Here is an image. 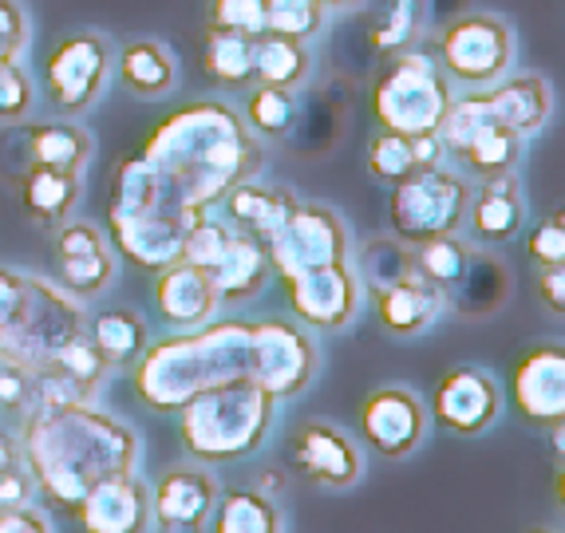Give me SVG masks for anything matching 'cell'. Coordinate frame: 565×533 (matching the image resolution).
<instances>
[{"label":"cell","mask_w":565,"mask_h":533,"mask_svg":"<svg viewBox=\"0 0 565 533\" xmlns=\"http://www.w3.org/2000/svg\"><path fill=\"white\" fill-rule=\"evenodd\" d=\"M84 174L76 170H60V167H24L9 178L12 186H17V198H20V210L29 217L32 225H52L67 222L72 210H76L79 194H84Z\"/></svg>","instance_id":"cell-22"},{"label":"cell","mask_w":565,"mask_h":533,"mask_svg":"<svg viewBox=\"0 0 565 533\" xmlns=\"http://www.w3.org/2000/svg\"><path fill=\"white\" fill-rule=\"evenodd\" d=\"M24 462V455H20V439L12 435V430H0V475L12 467H20Z\"/></svg>","instance_id":"cell-50"},{"label":"cell","mask_w":565,"mask_h":533,"mask_svg":"<svg viewBox=\"0 0 565 533\" xmlns=\"http://www.w3.org/2000/svg\"><path fill=\"white\" fill-rule=\"evenodd\" d=\"M154 305H159V317L174 328H199L206 324L217 312V289L214 277L202 273L199 265L190 262H170L159 269V281H154Z\"/></svg>","instance_id":"cell-21"},{"label":"cell","mask_w":565,"mask_h":533,"mask_svg":"<svg viewBox=\"0 0 565 533\" xmlns=\"http://www.w3.org/2000/svg\"><path fill=\"white\" fill-rule=\"evenodd\" d=\"M467 198H471V186L459 174L444 170V162L415 170L392 186V202H387L392 234L404 245L431 242L439 234H459L462 217H467Z\"/></svg>","instance_id":"cell-7"},{"label":"cell","mask_w":565,"mask_h":533,"mask_svg":"<svg viewBox=\"0 0 565 533\" xmlns=\"http://www.w3.org/2000/svg\"><path fill=\"white\" fill-rule=\"evenodd\" d=\"M32 407V372L0 360V412H29Z\"/></svg>","instance_id":"cell-45"},{"label":"cell","mask_w":565,"mask_h":533,"mask_svg":"<svg viewBox=\"0 0 565 533\" xmlns=\"http://www.w3.org/2000/svg\"><path fill=\"white\" fill-rule=\"evenodd\" d=\"M115 67V47L99 32L60 40L44 64V92L60 115H84L99 104Z\"/></svg>","instance_id":"cell-9"},{"label":"cell","mask_w":565,"mask_h":533,"mask_svg":"<svg viewBox=\"0 0 565 533\" xmlns=\"http://www.w3.org/2000/svg\"><path fill=\"white\" fill-rule=\"evenodd\" d=\"M324 20H329V12L321 0H265V32L312 40L324 29Z\"/></svg>","instance_id":"cell-40"},{"label":"cell","mask_w":565,"mask_h":533,"mask_svg":"<svg viewBox=\"0 0 565 533\" xmlns=\"http://www.w3.org/2000/svg\"><path fill=\"white\" fill-rule=\"evenodd\" d=\"M36 107V84L17 60H0V122H24Z\"/></svg>","instance_id":"cell-43"},{"label":"cell","mask_w":565,"mask_h":533,"mask_svg":"<svg viewBox=\"0 0 565 533\" xmlns=\"http://www.w3.org/2000/svg\"><path fill=\"white\" fill-rule=\"evenodd\" d=\"M72 514L87 533H142L151 530V490L135 478V470L104 478L79 498Z\"/></svg>","instance_id":"cell-17"},{"label":"cell","mask_w":565,"mask_h":533,"mask_svg":"<svg viewBox=\"0 0 565 533\" xmlns=\"http://www.w3.org/2000/svg\"><path fill=\"white\" fill-rule=\"evenodd\" d=\"M214 502L217 482L206 467H170L151 490V518L159 522V530L170 533L206 530Z\"/></svg>","instance_id":"cell-20"},{"label":"cell","mask_w":565,"mask_h":533,"mask_svg":"<svg viewBox=\"0 0 565 533\" xmlns=\"http://www.w3.org/2000/svg\"><path fill=\"white\" fill-rule=\"evenodd\" d=\"M20 455L47 502L76 510V502L104 478L131 475L139 439L115 415L87 403H32Z\"/></svg>","instance_id":"cell-1"},{"label":"cell","mask_w":565,"mask_h":533,"mask_svg":"<svg viewBox=\"0 0 565 533\" xmlns=\"http://www.w3.org/2000/svg\"><path fill=\"white\" fill-rule=\"evenodd\" d=\"M431 412L407 387H376L360 403V439L376 450L380 459H407L427 435Z\"/></svg>","instance_id":"cell-12"},{"label":"cell","mask_w":565,"mask_h":533,"mask_svg":"<svg viewBox=\"0 0 565 533\" xmlns=\"http://www.w3.org/2000/svg\"><path fill=\"white\" fill-rule=\"evenodd\" d=\"M179 64L159 40H131L119 47V79L139 99H159L174 87Z\"/></svg>","instance_id":"cell-32"},{"label":"cell","mask_w":565,"mask_h":533,"mask_svg":"<svg viewBox=\"0 0 565 533\" xmlns=\"http://www.w3.org/2000/svg\"><path fill=\"white\" fill-rule=\"evenodd\" d=\"M292 206H297V198L285 194V190L265 186V182H254V178H242V182L230 186L222 217H226L234 230H242V234L257 237V242L265 245Z\"/></svg>","instance_id":"cell-28"},{"label":"cell","mask_w":565,"mask_h":533,"mask_svg":"<svg viewBox=\"0 0 565 533\" xmlns=\"http://www.w3.org/2000/svg\"><path fill=\"white\" fill-rule=\"evenodd\" d=\"M29 44V20L17 0H0V60H17Z\"/></svg>","instance_id":"cell-46"},{"label":"cell","mask_w":565,"mask_h":533,"mask_svg":"<svg viewBox=\"0 0 565 533\" xmlns=\"http://www.w3.org/2000/svg\"><path fill=\"white\" fill-rule=\"evenodd\" d=\"M324 12H340V9H356V4H364V0H321Z\"/></svg>","instance_id":"cell-52"},{"label":"cell","mask_w":565,"mask_h":533,"mask_svg":"<svg viewBox=\"0 0 565 533\" xmlns=\"http://www.w3.org/2000/svg\"><path fill=\"white\" fill-rule=\"evenodd\" d=\"M56 265L76 300H95L115 281V257L107 249L104 230L92 222H60Z\"/></svg>","instance_id":"cell-19"},{"label":"cell","mask_w":565,"mask_h":533,"mask_svg":"<svg viewBox=\"0 0 565 533\" xmlns=\"http://www.w3.org/2000/svg\"><path fill=\"white\" fill-rule=\"evenodd\" d=\"M87 340L107 367H131L147 352V320L131 309H107L92 320Z\"/></svg>","instance_id":"cell-34"},{"label":"cell","mask_w":565,"mask_h":533,"mask_svg":"<svg viewBox=\"0 0 565 533\" xmlns=\"http://www.w3.org/2000/svg\"><path fill=\"white\" fill-rule=\"evenodd\" d=\"M522 217H526V198H522L519 178L499 174L482 178V186L467 198V217L462 222H471V234L479 242L494 245L519 234Z\"/></svg>","instance_id":"cell-26"},{"label":"cell","mask_w":565,"mask_h":533,"mask_svg":"<svg viewBox=\"0 0 565 533\" xmlns=\"http://www.w3.org/2000/svg\"><path fill=\"white\" fill-rule=\"evenodd\" d=\"M510 395L530 427H557L565 419V352L562 344L530 348L510 367Z\"/></svg>","instance_id":"cell-15"},{"label":"cell","mask_w":565,"mask_h":533,"mask_svg":"<svg viewBox=\"0 0 565 533\" xmlns=\"http://www.w3.org/2000/svg\"><path fill=\"white\" fill-rule=\"evenodd\" d=\"M444 154V142L439 135H399V131H380L376 139L367 142L364 167L367 174L384 182V186H396L399 178L415 174L424 167H439Z\"/></svg>","instance_id":"cell-27"},{"label":"cell","mask_w":565,"mask_h":533,"mask_svg":"<svg viewBox=\"0 0 565 533\" xmlns=\"http://www.w3.org/2000/svg\"><path fill=\"white\" fill-rule=\"evenodd\" d=\"M526 253L537 269H562L565 265V214L562 210H554V214L530 234Z\"/></svg>","instance_id":"cell-44"},{"label":"cell","mask_w":565,"mask_h":533,"mask_svg":"<svg viewBox=\"0 0 565 533\" xmlns=\"http://www.w3.org/2000/svg\"><path fill=\"white\" fill-rule=\"evenodd\" d=\"M439 67L462 87H490L514 64V32L502 17L462 12L439 32Z\"/></svg>","instance_id":"cell-8"},{"label":"cell","mask_w":565,"mask_h":533,"mask_svg":"<svg viewBox=\"0 0 565 533\" xmlns=\"http://www.w3.org/2000/svg\"><path fill=\"white\" fill-rule=\"evenodd\" d=\"M499 407L502 392L487 372H479V367H451L439 380V387H435L427 412L444 430L462 435V439H475V435H482L490 423L499 419Z\"/></svg>","instance_id":"cell-16"},{"label":"cell","mask_w":565,"mask_h":533,"mask_svg":"<svg viewBox=\"0 0 565 533\" xmlns=\"http://www.w3.org/2000/svg\"><path fill=\"white\" fill-rule=\"evenodd\" d=\"M234 242H237V230L226 222V217H194V222L182 230V249L179 257L190 265H199L202 273H210L214 277L222 265H226V257L234 253Z\"/></svg>","instance_id":"cell-36"},{"label":"cell","mask_w":565,"mask_h":533,"mask_svg":"<svg viewBox=\"0 0 565 533\" xmlns=\"http://www.w3.org/2000/svg\"><path fill=\"white\" fill-rule=\"evenodd\" d=\"M312 56L305 40L281 36V32H262L257 36V84H274V87H297L309 79Z\"/></svg>","instance_id":"cell-35"},{"label":"cell","mask_w":565,"mask_h":533,"mask_svg":"<svg viewBox=\"0 0 565 533\" xmlns=\"http://www.w3.org/2000/svg\"><path fill=\"white\" fill-rule=\"evenodd\" d=\"M111 367L87 337H76L32 372V403H92Z\"/></svg>","instance_id":"cell-18"},{"label":"cell","mask_w":565,"mask_h":533,"mask_svg":"<svg viewBox=\"0 0 565 533\" xmlns=\"http://www.w3.org/2000/svg\"><path fill=\"white\" fill-rule=\"evenodd\" d=\"M202 72L214 87L245 92L257 84V40L242 32L206 29L202 32Z\"/></svg>","instance_id":"cell-29"},{"label":"cell","mask_w":565,"mask_h":533,"mask_svg":"<svg viewBox=\"0 0 565 533\" xmlns=\"http://www.w3.org/2000/svg\"><path fill=\"white\" fill-rule=\"evenodd\" d=\"M487 107L494 111V119L510 131H519L522 139L534 131H542L550 119V107H554V92L542 75H502L499 84L479 87Z\"/></svg>","instance_id":"cell-25"},{"label":"cell","mask_w":565,"mask_h":533,"mask_svg":"<svg viewBox=\"0 0 565 533\" xmlns=\"http://www.w3.org/2000/svg\"><path fill=\"white\" fill-rule=\"evenodd\" d=\"M274 392L254 375H230L182 403V443L194 459L217 462L249 455L265 443L274 419Z\"/></svg>","instance_id":"cell-3"},{"label":"cell","mask_w":565,"mask_h":533,"mask_svg":"<svg viewBox=\"0 0 565 533\" xmlns=\"http://www.w3.org/2000/svg\"><path fill=\"white\" fill-rule=\"evenodd\" d=\"M206 29L257 40L265 32V0H206Z\"/></svg>","instance_id":"cell-42"},{"label":"cell","mask_w":565,"mask_h":533,"mask_svg":"<svg viewBox=\"0 0 565 533\" xmlns=\"http://www.w3.org/2000/svg\"><path fill=\"white\" fill-rule=\"evenodd\" d=\"M467 253H471V245L462 242L459 234H439V237H431V242L412 245V269L419 273L424 281L439 285V289H451L462 277Z\"/></svg>","instance_id":"cell-37"},{"label":"cell","mask_w":565,"mask_h":533,"mask_svg":"<svg viewBox=\"0 0 565 533\" xmlns=\"http://www.w3.org/2000/svg\"><path fill=\"white\" fill-rule=\"evenodd\" d=\"M36 494V482H32L29 467H12L0 475V505H20Z\"/></svg>","instance_id":"cell-48"},{"label":"cell","mask_w":565,"mask_h":533,"mask_svg":"<svg viewBox=\"0 0 565 533\" xmlns=\"http://www.w3.org/2000/svg\"><path fill=\"white\" fill-rule=\"evenodd\" d=\"M210 533H281L285 518L262 490H230L210 510Z\"/></svg>","instance_id":"cell-33"},{"label":"cell","mask_w":565,"mask_h":533,"mask_svg":"<svg viewBox=\"0 0 565 533\" xmlns=\"http://www.w3.org/2000/svg\"><path fill=\"white\" fill-rule=\"evenodd\" d=\"M76 337H84V309L72 297H64L56 285L24 277L17 312L0 328V360L36 372Z\"/></svg>","instance_id":"cell-5"},{"label":"cell","mask_w":565,"mask_h":533,"mask_svg":"<svg viewBox=\"0 0 565 533\" xmlns=\"http://www.w3.org/2000/svg\"><path fill=\"white\" fill-rule=\"evenodd\" d=\"M17 135H20L24 167H60V170H76V174H84V167L92 162L95 139L72 119L24 122Z\"/></svg>","instance_id":"cell-24"},{"label":"cell","mask_w":565,"mask_h":533,"mask_svg":"<svg viewBox=\"0 0 565 533\" xmlns=\"http://www.w3.org/2000/svg\"><path fill=\"white\" fill-rule=\"evenodd\" d=\"M269 277H274V265H269L265 245L257 242V237L237 230L234 253H230L226 265L214 273L217 300H226V305H245V300H254L257 292L269 285Z\"/></svg>","instance_id":"cell-30"},{"label":"cell","mask_w":565,"mask_h":533,"mask_svg":"<svg viewBox=\"0 0 565 533\" xmlns=\"http://www.w3.org/2000/svg\"><path fill=\"white\" fill-rule=\"evenodd\" d=\"M257 490H262L265 498L281 494V490H285V475H281V470H262V475H257Z\"/></svg>","instance_id":"cell-51"},{"label":"cell","mask_w":565,"mask_h":533,"mask_svg":"<svg viewBox=\"0 0 565 533\" xmlns=\"http://www.w3.org/2000/svg\"><path fill=\"white\" fill-rule=\"evenodd\" d=\"M292 470L321 490H352L364 478L360 447L340 427L309 419L292 430L289 439Z\"/></svg>","instance_id":"cell-14"},{"label":"cell","mask_w":565,"mask_h":533,"mask_svg":"<svg viewBox=\"0 0 565 533\" xmlns=\"http://www.w3.org/2000/svg\"><path fill=\"white\" fill-rule=\"evenodd\" d=\"M317 372V348L305 332H297L285 320L254 324L249 340V375L274 392V399L297 395Z\"/></svg>","instance_id":"cell-13"},{"label":"cell","mask_w":565,"mask_h":533,"mask_svg":"<svg viewBox=\"0 0 565 533\" xmlns=\"http://www.w3.org/2000/svg\"><path fill=\"white\" fill-rule=\"evenodd\" d=\"M249 340L254 324H217L210 332L167 340L139 372L142 399L159 412H179L202 387L222 384L230 375H249Z\"/></svg>","instance_id":"cell-2"},{"label":"cell","mask_w":565,"mask_h":533,"mask_svg":"<svg viewBox=\"0 0 565 533\" xmlns=\"http://www.w3.org/2000/svg\"><path fill=\"white\" fill-rule=\"evenodd\" d=\"M245 119L254 127L262 139L277 142L292 131V122H297V95L289 87H274V84H262L249 92L245 99Z\"/></svg>","instance_id":"cell-38"},{"label":"cell","mask_w":565,"mask_h":533,"mask_svg":"<svg viewBox=\"0 0 565 533\" xmlns=\"http://www.w3.org/2000/svg\"><path fill=\"white\" fill-rule=\"evenodd\" d=\"M451 79L424 52H392L384 72L372 84V115L380 131L399 135H439L447 107H451Z\"/></svg>","instance_id":"cell-4"},{"label":"cell","mask_w":565,"mask_h":533,"mask_svg":"<svg viewBox=\"0 0 565 533\" xmlns=\"http://www.w3.org/2000/svg\"><path fill=\"white\" fill-rule=\"evenodd\" d=\"M424 4L427 0H387V17L380 20L376 32H372L376 52L392 56V52L412 44L415 32H419V20H424Z\"/></svg>","instance_id":"cell-41"},{"label":"cell","mask_w":565,"mask_h":533,"mask_svg":"<svg viewBox=\"0 0 565 533\" xmlns=\"http://www.w3.org/2000/svg\"><path fill=\"white\" fill-rule=\"evenodd\" d=\"M0 533H52L44 510L20 502V505H0Z\"/></svg>","instance_id":"cell-47"},{"label":"cell","mask_w":565,"mask_h":533,"mask_svg":"<svg viewBox=\"0 0 565 533\" xmlns=\"http://www.w3.org/2000/svg\"><path fill=\"white\" fill-rule=\"evenodd\" d=\"M360 281L367 285V289H380V285H392L399 281V277H407L412 269V245H404L396 234L392 237H372V242L364 245V253H360Z\"/></svg>","instance_id":"cell-39"},{"label":"cell","mask_w":565,"mask_h":533,"mask_svg":"<svg viewBox=\"0 0 565 533\" xmlns=\"http://www.w3.org/2000/svg\"><path fill=\"white\" fill-rule=\"evenodd\" d=\"M455 289V309L462 317H490L507 305L510 277L502 269V262H494L490 253L471 249L467 253V265H462V277L451 285Z\"/></svg>","instance_id":"cell-31"},{"label":"cell","mask_w":565,"mask_h":533,"mask_svg":"<svg viewBox=\"0 0 565 533\" xmlns=\"http://www.w3.org/2000/svg\"><path fill=\"white\" fill-rule=\"evenodd\" d=\"M439 142H444V154H451L467 174L499 178L519 170L522 142L526 139L519 131L502 127L479 87H471V95L451 99L444 122H439Z\"/></svg>","instance_id":"cell-6"},{"label":"cell","mask_w":565,"mask_h":533,"mask_svg":"<svg viewBox=\"0 0 565 533\" xmlns=\"http://www.w3.org/2000/svg\"><path fill=\"white\" fill-rule=\"evenodd\" d=\"M289 292L292 312L305 324L321 328V332H337L344 328L360 309V277L349 269V262L337 265H312V269L297 273H277Z\"/></svg>","instance_id":"cell-11"},{"label":"cell","mask_w":565,"mask_h":533,"mask_svg":"<svg viewBox=\"0 0 565 533\" xmlns=\"http://www.w3.org/2000/svg\"><path fill=\"white\" fill-rule=\"evenodd\" d=\"M537 297H542V305H546L554 317H562L565 312V269H542V277H537Z\"/></svg>","instance_id":"cell-49"},{"label":"cell","mask_w":565,"mask_h":533,"mask_svg":"<svg viewBox=\"0 0 565 533\" xmlns=\"http://www.w3.org/2000/svg\"><path fill=\"white\" fill-rule=\"evenodd\" d=\"M274 273H297L312 265H337L349 262V234L332 210L324 206H297L285 214V222L265 242Z\"/></svg>","instance_id":"cell-10"},{"label":"cell","mask_w":565,"mask_h":533,"mask_svg":"<svg viewBox=\"0 0 565 533\" xmlns=\"http://www.w3.org/2000/svg\"><path fill=\"white\" fill-rule=\"evenodd\" d=\"M372 309H376V320L392 337H415V332H424V328L439 317V309H444V289L424 281L419 273H407L399 281L372 289Z\"/></svg>","instance_id":"cell-23"}]
</instances>
